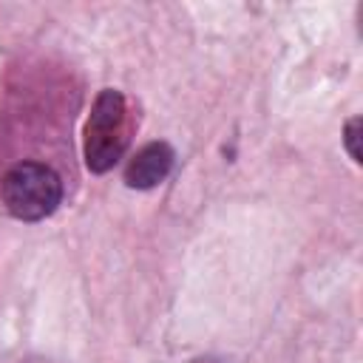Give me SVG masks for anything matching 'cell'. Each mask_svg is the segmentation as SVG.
Listing matches in <instances>:
<instances>
[{
	"instance_id": "1",
	"label": "cell",
	"mask_w": 363,
	"mask_h": 363,
	"mask_svg": "<svg viewBox=\"0 0 363 363\" xmlns=\"http://www.w3.org/2000/svg\"><path fill=\"white\" fill-rule=\"evenodd\" d=\"M0 199L14 218L40 221L57 210L62 199V182L48 164L20 162L3 176Z\"/></svg>"
},
{
	"instance_id": "2",
	"label": "cell",
	"mask_w": 363,
	"mask_h": 363,
	"mask_svg": "<svg viewBox=\"0 0 363 363\" xmlns=\"http://www.w3.org/2000/svg\"><path fill=\"white\" fill-rule=\"evenodd\" d=\"M125 99L119 91L105 88L85 122V164L94 173L111 170L125 150Z\"/></svg>"
},
{
	"instance_id": "3",
	"label": "cell",
	"mask_w": 363,
	"mask_h": 363,
	"mask_svg": "<svg viewBox=\"0 0 363 363\" xmlns=\"http://www.w3.org/2000/svg\"><path fill=\"white\" fill-rule=\"evenodd\" d=\"M173 167V150L164 142H150L142 150H136V156L128 162L125 167V182L128 187L136 190H147L156 187L159 182H164V176Z\"/></svg>"
},
{
	"instance_id": "4",
	"label": "cell",
	"mask_w": 363,
	"mask_h": 363,
	"mask_svg": "<svg viewBox=\"0 0 363 363\" xmlns=\"http://www.w3.org/2000/svg\"><path fill=\"white\" fill-rule=\"evenodd\" d=\"M357 142H360V116L349 119V122H346V130H343V145H346L352 162H360V147H357Z\"/></svg>"
}]
</instances>
